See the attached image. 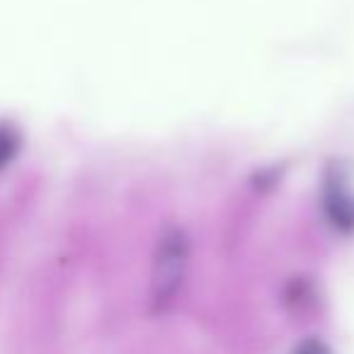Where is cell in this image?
I'll list each match as a JSON object with an SVG mask.
<instances>
[{"mask_svg":"<svg viewBox=\"0 0 354 354\" xmlns=\"http://www.w3.org/2000/svg\"><path fill=\"white\" fill-rule=\"evenodd\" d=\"M189 265V243L183 228H165L156 248L151 281V304L153 310L162 313L172 306L185 284Z\"/></svg>","mask_w":354,"mask_h":354,"instance_id":"cell-1","label":"cell"},{"mask_svg":"<svg viewBox=\"0 0 354 354\" xmlns=\"http://www.w3.org/2000/svg\"><path fill=\"white\" fill-rule=\"evenodd\" d=\"M291 354H330V347L318 337H308L301 344H296V349Z\"/></svg>","mask_w":354,"mask_h":354,"instance_id":"cell-2","label":"cell"}]
</instances>
